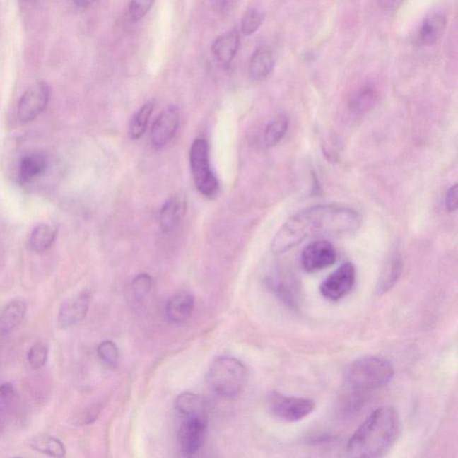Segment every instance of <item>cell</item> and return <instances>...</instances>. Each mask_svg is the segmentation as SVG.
<instances>
[{"mask_svg":"<svg viewBox=\"0 0 458 458\" xmlns=\"http://www.w3.org/2000/svg\"><path fill=\"white\" fill-rule=\"evenodd\" d=\"M362 217L353 209L339 204H322L305 209L285 222L271 242V252L282 254L305 239L323 235L353 233Z\"/></svg>","mask_w":458,"mask_h":458,"instance_id":"1","label":"cell"},{"mask_svg":"<svg viewBox=\"0 0 458 458\" xmlns=\"http://www.w3.org/2000/svg\"><path fill=\"white\" fill-rule=\"evenodd\" d=\"M401 433L399 413L392 406L376 409L349 440L346 453L352 457L377 458L388 454Z\"/></svg>","mask_w":458,"mask_h":458,"instance_id":"2","label":"cell"},{"mask_svg":"<svg viewBox=\"0 0 458 458\" xmlns=\"http://www.w3.org/2000/svg\"><path fill=\"white\" fill-rule=\"evenodd\" d=\"M394 375L392 363L383 357L356 359L346 370L344 382L349 392L363 395L388 385Z\"/></svg>","mask_w":458,"mask_h":458,"instance_id":"3","label":"cell"},{"mask_svg":"<svg viewBox=\"0 0 458 458\" xmlns=\"http://www.w3.org/2000/svg\"><path fill=\"white\" fill-rule=\"evenodd\" d=\"M248 372L244 363L232 356H220L212 363L207 375L210 388L225 399L240 395L247 386Z\"/></svg>","mask_w":458,"mask_h":458,"instance_id":"4","label":"cell"},{"mask_svg":"<svg viewBox=\"0 0 458 458\" xmlns=\"http://www.w3.org/2000/svg\"><path fill=\"white\" fill-rule=\"evenodd\" d=\"M189 160L195 187L204 197L212 200L220 191V184L211 170L206 140L199 138L194 141L190 149Z\"/></svg>","mask_w":458,"mask_h":458,"instance_id":"5","label":"cell"},{"mask_svg":"<svg viewBox=\"0 0 458 458\" xmlns=\"http://www.w3.org/2000/svg\"><path fill=\"white\" fill-rule=\"evenodd\" d=\"M268 407L272 416L285 422H298L315 409V403L308 397H288L272 392L268 397Z\"/></svg>","mask_w":458,"mask_h":458,"instance_id":"6","label":"cell"},{"mask_svg":"<svg viewBox=\"0 0 458 458\" xmlns=\"http://www.w3.org/2000/svg\"><path fill=\"white\" fill-rule=\"evenodd\" d=\"M208 428V417H184L177 432L178 450L182 457L196 454L204 442Z\"/></svg>","mask_w":458,"mask_h":458,"instance_id":"7","label":"cell"},{"mask_svg":"<svg viewBox=\"0 0 458 458\" xmlns=\"http://www.w3.org/2000/svg\"><path fill=\"white\" fill-rule=\"evenodd\" d=\"M50 90L48 83L38 82L26 90L20 100L18 109V119L23 123L32 122L48 105Z\"/></svg>","mask_w":458,"mask_h":458,"instance_id":"8","label":"cell"},{"mask_svg":"<svg viewBox=\"0 0 458 458\" xmlns=\"http://www.w3.org/2000/svg\"><path fill=\"white\" fill-rule=\"evenodd\" d=\"M355 282V266L351 262H346L326 278L319 286V291L325 298L338 301L352 290Z\"/></svg>","mask_w":458,"mask_h":458,"instance_id":"9","label":"cell"},{"mask_svg":"<svg viewBox=\"0 0 458 458\" xmlns=\"http://www.w3.org/2000/svg\"><path fill=\"white\" fill-rule=\"evenodd\" d=\"M180 114L176 106L166 107L159 114L151 130V144L154 150H161L170 143L180 127Z\"/></svg>","mask_w":458,"mask_h":458,"instance_id":"10","label":"cell"},{"mask_svg":"<svg viewBox=\"0 0 458 458\" xmlns=\"http://www.w3.org/2000/svg\"><path fill=\"white\" fill-rule=\"evenodd\" d=\"M336 251L331 242L319 240L311 242L301 255L303 268L307 272H317L335 264Z\"/></svg>","mask_w":458,"mask_h":458,"instance_id":"11","label":"cell"},{"mask_svg":"<svg viewBox=\"0 0 458 458\" xmlns=\"http://www.w3.org/2000/svg\"><path fill=\"white\" fill-rule=\"evenodd\" d=\"M90 302L88 290H83L64 302L57 316L60 328L69 329L83 322L89 311Z\"/></svg>","mask_w":458,"mask_h":458,"instance_id":"12","label":"cell"},{"mask_svg":"<svg viewBox=\"0 0 458 458\" xmlns=\"http://www.w3.org/2000/svg\"><path fill=\"white\" fill-rule=\"evenodd\" d=\"M187 211V199L183 193L172 195L168 199L160 214V225L165 233L173 231L184 220Z\"/></svg>","mask_w":458,"mask_h":458,"instance_id":"13","label":"cell"},{"mask_svg":"<svg viewBox=\"0 0 458 458\" xmlns=\"http://www.w3.org/2000/svg\"><path fill=\"white\" fill-rule=\"evenodd\" d=\"M239 45L240 36L237 30L231 29L214 40L211 52L218 63L222 66H228L237 55Z\"/></svg>","mask_w":458,"mask_h":458,"instance_id":"14","label":"cell"},{"mask_svg":"<svg viewBox=\"0 0 458 458\" xmlns=\"http://www.w3.org/2000/svg\"><path fill=\"white\" fill-rule=\"evenodd\" d=\"M267 284L286 305L291 308L296 307L298 302V286L290 275L281 271L275 272L267 278Z\"/></svg>","mask_w":458,"mask_h":458,"instance_id":"15","label":"cell"},{"mask_svg":"<svg viewBox=\"0 0 458 458\" xmlns=\"http://www.w3.org/2000/svg\"><path fill=\"white\" fill-rule=\"evenodd\" d=\"M194 298L188 292H180L170 299L166 306L168 321L180 324L190 318L194 310Z\"/></svg>","mask_w":458,"mask_h":458,"instance_id":"16","label":"cell"},{"mask_svg":"<svg viewBox=\"0 0 458 458\" xmlns=\"http://www.w3.org/2000/svg\"><path fill=\"white\" fill-rule=\"evenodd\" d=\"M447 18L442 13L435 12L428 16L421 25L417 40L421 45L430 46L436 43L445 31Z\"/></svg>","mask_w":458,"mask_h":458,"instance_id":"17","label":"cell"},{"mask_svg":"<svg viewBox=\"0 0 458 458\" xmlns=\"http://www.w3.org/2000/svg\"><path fill=\"white\" fill-rule=\"evenodd\" d=\"M26 303L22 299L9 302L0 312V334L9 335L21 324L25 317Z\"/></svg>","mask_w":458,"mask_h":458,"instance_id":"18","label":"cell"},{"mask_svg":"<svg viewBox=\"0 0 458 458\" xmlns=\"http://www.w3.org/2000/svg\"><path fill=\"white\" fill-rule=\"evenodd\" d=\"M49 167L48 158L45 154L33 153L26 155L19 165V180L29 184L45 173Z\"/></svg>","mask_w":458,"mask_h":458,"instance_id":"19","label":"cell"},{"mask_svg":"<svg viewBox=\"0 0 458 458\" xmlns=\"http://www.w3.org/2000/svg\"><path fill=\"white\" fill-rule=\"evenodd\" d=\"M275 65L274 54L266 47L255 50L249 63V75L254 82L267 78Z\"/></svg>","mask_w":458,"mask_h":458,"instance_id":"20","label":"cell"},{"mask_svg":"<svg viewBox=\"0 0 458 458\" xmlns=\"http://www.w3.org/2000/svg\"><path fill=\"white\" fill-rule=\"evenodd\" d=\"M176 407L182 416L208 417V403L204 397L191 392H183L176 399Z\"/></svg>","mask_w":458,"mask_h":458,"instance_id":"21","label":"cell"},{"mask_svg":"<svg viewBox=\"0 0 458 458\" xmlns=\"http://www.w3.org/2000/svg\"><path fill=\"white\" fill-rule=\"evenodd\" d=\"M27 445L37 452L48 454L49 457H63L66 454V447L61 441L45 434L30 438L27 440Z\"/></svg>","mask_w":458,"mask_h":458,"instance_id":"22","label":"cell"},{"mask_svg":"<svg viewBox=\"0 0 458 458\" xmlns=\"http://www.w3.org/2000/svg\"><path fill=\"white\" fill-rule=\"evenodd\" d=\"M403 262L399 255H393L384 266L382 275H380L377 292L378 294H385L395 286L402 274Z\"/></svg>","mask_w":458,"mask_h":458,"instance_id":"23","label":"cell"},{"mask_svg":"<svg viewBox=\"0 0 458 458\" xmlns=\"http://www.w3.org/2000/svg\"><path fill=\"white\" fill-rule=\"evenodd\" d=\"M18 406V396L11 383L0 384V426L5 425Z\"/></svg>","mask_w":458,"mask_h":458,"instance_id":"24","label":"cell"},{"mask_svg":"<svg viewBox=\"0 0 458 458\" xmlns=\"http://www.w3.org/2000/svg\"><path fill=\"white\" fill-rule=\"evenodd\" d=\"M378 93L372 86H363L349 100V110L356 114L369 112L375 107Z\"/></svg>","mask_w":458,"mask_h":458,"instance_id":"25","label":"cell"},{"mask_svg":"<svg viewBox=\"0 0 458 458\" xmlns=\"http://www.w3.org/2000/svg\"><path fill=\"white\" fill-rule=\"evenodd\" d=\"M57 235L56 229L49 225H40L33 229L28 239V247L32 251L38 252L49 250L52 247Z\"/></svg>","mask_w":458,"mask_h":458,"instance_id":"26","label":"cell"},{"mask_svg":"<svg viewBox=\"0 0 458 458\" xmlns=\"http://www.w3.org/2000/svg\"><path fill=\"white\" fill-rule=\"evenodd\" d=\"M154 110V103L148 102L141 106V109L137 111L132 119L130 121L129 127H128V136L130 139L138 140L143 136L148 127V124Z\"/></svg>","mask_w":458,"mask_h":458,"instance_id":"27","label":"cell"},{"mask_svg":"<svg viewBox=\"0 0 458 458\" xmlns=\"http://www.w3.org/2000/svg\"><path fill=\"white\" fill-rule=\"evenodd\" d=\"M288 128V119L286 114H278L267 124L264 134V143L266 148L277 146L284 137Z\"/></svg>","mask_w":458,"mask_h":458,"instance_id":"28","label":"cell"},{"mask_svg":"<svg viewBox=\"0 0 458 458\" xmlns=\"http://www.w3.org/2000/svg\"><path fill=\"white\" fill-rule=\"evenodd\" d=\"M98 356L100 359L110 367L119 365L120 360V352L116 344L111 340H106L100 344L97 348Z\"/></svg>","mask_w":458,"mask_h":458,"instance_id":"29","label":"cell"},{"mask_svg":"<svg viewBox=\"0 0 458 458\" xmlns=\"http://www.w3.org/2000/svg\"><path fill=\"white\" fill-rule=\"evenodd\" d=\"M264 21V15L259 10L249 9L242 19L241 30L245 35H254Z\"/></svg>","mask_w":458,"mask_h":458,"instance_id":"30","label":"cell"},{"mask_svg":"<svg viewBox=\"0 0 458 458\" xmlns=\"http://www.w3.org/2000/svg\"><path fill=\"white\" fill-rule=\"evenodd\" d=\"M49 349L45 343L37 342L29 350L28 363L33 370H39L45 365L48 360Z\"/></svg>","mask_w":458,"mask_h":458,"instance_id":"31","label":"cell"},{"mask_svg":"<svg viewBox=\"0 0 458 458\" xmlns=\"http://www.w3.org/2000/svg\"><path fill=\"white\" fill-rule=\"evenodd\" d=\"M151 288H153V278L149 274H141L134 278L131 284V292L134 298L139 301L149 294Z\"/></svg>","mask_w":458,"mask_h":458,"instance_id":"32","label":"cell"},{"mask_svg":"<svg viewBox=\"0 0 458 458\" xmlns=\"http://www.w3.org/2000/svg\"><path fill=\"white\" fill-rule=\"evenodd\" d=\"M155 0H131L129 3V16L134 22L140 21L150 11Z\"/></svg>","mask_w":458,"mask_h":458,"instance_id":"33","label":"cell"},{"mask_svg":"<svg viewBox=\"0 0 458 458\" xmlns=\"http://www.w3.org/2000/svg\"><path fill=\"white\" fill-rule=\"evenodd\" d=\"M446 209L449 212H454L457 209V184L450 188L446 194Z\"/></svg>","mask_w":458,"mask_h":458,"instance_id":"34","label":"cell"},{"mask_svg":"<svg viewBox=\"0 0 458 458\" xmlns=\"http://www.w3.org/2000/svg\"><path fill=\"white\" fill-rule=\"evenodd\" d=\"M215 1H216L218 8L223 11V10L230 8L235 0H215Z\"/></svg>","mask_w":458,"mask_h":458,"instance_id":"35","label":"cell"},{"mask_svg":"<svg viewBox=\"0 0 458 458\" xmlns=\"http://www.w3.org/2000/svg\"><path fill=\"white\" fill-rule=\"evenodd\" d=\"M397 0H378L379 6L384 10H390L394 8Z\"/></svg>","mask_w":458,"mask_h":458,"instance_id":"36","label":"cell"},{"mask_svg":"<svg viewBox=\"0 0 458 458\" xmlns=\"http://www.w3.org/2000/svg\"><path fill=\"white\" fill-rule=\"evenodd\" d=\"M95 1L96 0H73V2L80 8H87V6H92Z\"/></svg>","mask_w":458,"mask_h":458,"instance_id":"37","label":"cell"}]
</instances>
